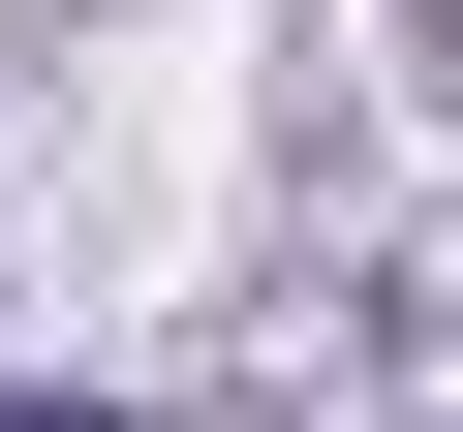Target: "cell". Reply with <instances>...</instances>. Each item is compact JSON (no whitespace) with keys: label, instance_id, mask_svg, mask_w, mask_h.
<instances>
[{"label":"cell","instance_id":"cell-1","mask_svg":"<svg viewBox=\"0 0 463 432\" xmlns=\"http://www.w3.org/2000/svg\"><path fill=\"white\" fill-rule=\"evenodd\" d=\"M0 432H93V401H32V371H0Z\"/></svg>","mask_w":463,"mask_h":432}]
</instances>
